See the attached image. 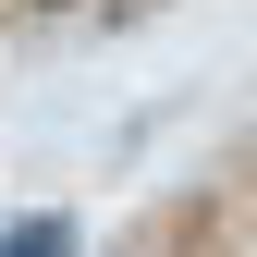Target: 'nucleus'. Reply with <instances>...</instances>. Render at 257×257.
<instances>
[{"mask_svg":"<svg viewBox=\"0 0 257 257\" xmlns=\"http://www.w3.org/2000/svg\"><path fill=\"white\" fill-rule=\"evenodd\" d=\"M0 257H74V233L37 208V220H13V233H0Z\"/></svg>","mask_w":257,"mask_h":257,"instance_id":"1","label":"nucleus"}]
</instances>
